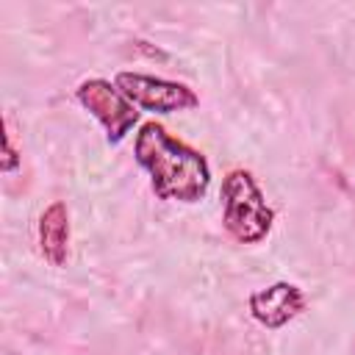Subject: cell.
<instances>
[{"mask_svg": "<svg viewBox=\"0 0 355 355\" xmlns=\"http://www.w3.org/2000/svg\"><path fill=\"white\" fill-rule=\"evenodd\" d=\"M136 164L150 175V189L166 202H197L211 186L208 158L175 139L164 125L144 122L133 139Z\"/></svg>", "mask_w": 355, "mask_h": 355, "instance_id": "6da1fadb", "label": "cell"}, {"mask_svg": "<svg viewBox=\"0 0 355 355\" xmlns=\"http://www.w3.org/2000/svg\"><path fill=\"white\" fill-rule=\"evenodd\" d=\"M222 225L239 244H258L272 233L275 208L250 169H230L222 180Z\"/></svg>", "mask_w": 355, "mask_h": 355, "instance_id": "7a4b0ae2", "label": "cell"}, {"mask_svg": "<svg viewBox=\"0 0 355 355\" xmlns=\"http://www.w3.org/2000/svg\"><path fill=\"white\" fill-rule=\"evenodd\" d=\"M78 103L103 125L108 144H119L139 122L136 105L105 78H86L75 89Z\"/></svg>", "mask_w": 355, "mask_h": 355, "instance_id": "3957f363", "label": "cell"}, {"mask_svg": "<svg viewBox=\"0 0 355 355\" xmlns=\"http://www.w3.org/2000/svg\"><path fill=\"white\" fill-rule=\"evenodd\" d=\"M114 83L136 108H144V111L172 114V111H186V108L200 105V97L194 89H189L186 83H178V80L158 78V75L116 72Z\"/></svg>", "mask_w": 355, "mask_h": 355, "instance_id": "277c9868", "label": "cell"}, {"mask_svg": "<svg viewBox=\"0 0 355 355\" xmlns=\"http://www.w3.org/2000/svg\"><path fill=\"white\" fill-rule=\"evenodd\" d=\"M305 305H308L305 291L291 280H275V283L252 291L247 300L250 316L258 324H263L266 330L286 327L288 322H294L305 311Z\"/></svg>", "mask_w": 355, "mask_h": 355, "instance_id": "5b68a950", "label": "cell"}, {"mask_svg": "<svg viewBox=\"0 0 355 355\" xmlns=\"http://www.w3.org/2000/svg\"><path fill=\"white\" fill-rule=\"evenodd\" d=\"M39 250L53 266H64L69 258V211L61 200L50 202L39 216Z\"/></svg>", "mask_w": 355, "mask_h": 355, "instance_id": "8992f818", "label": "cell"}, {"mask_svg": "<svg viewBox=\"0 0 355 355\" xmlns=\"http://www.w3.org/2000/svg\"><path fill=\"white\" fill-rule=\"evenodd\" d=\"M17 166H19V155H17L14 144H11V136H6V158H3L0 169H3V172H14Z\"/></svg>", "mask_w": 355, "mask_h": 355, "instance_id": "52a82bcc", "label": "cell"}]
</instances>
